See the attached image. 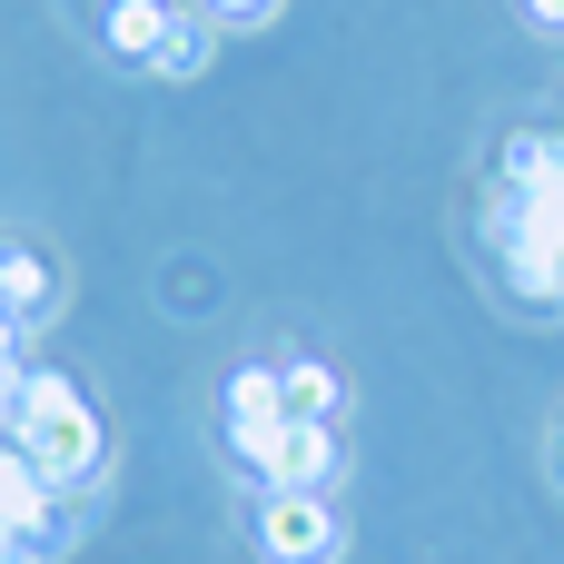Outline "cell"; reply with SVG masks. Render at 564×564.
I'll use <instances>...</instances> for the list:
<instances>
[{"instance_id":"52a82bcc","label":"cell","mask_w":564,"mask_h":564,"mask_svg":"<svg viewBox=\"0 0 564 564\" xmlns=\"http://www.w3.org/2000/svg\"><path fill=\"white\" fill-rule=\"evenodd\" d=\"M278 387H288V416H307V426H337V406H347V387H337L327 357H288Z\"/></svg>"},{"instance_id":"9c48e42d","label":"cell","mask_w":564,"mask_h":564,"mask_svg":"<svg viewBox=\"0 0 564 564\" xmlns=\"http://www.w3.org/2000/svg\"><path fill=\"white\" fill-rule=\"evenodd\" d=\"M248 416H288L278 367H238V377H228V426H248Z\"/></svg>"},{"instance_id":"3957f363","label":"cell","mask_w":564,"mask_h":564,"mask_svg":"<svg viewBox=\"0 0 564 564\" xmlns=\"http://www.w3.org/2000/svg\"><path fill=\"white\" fill-rule=\"evenodd\" d=\"M248 535H258V555H268V564H337V545H347L337 506L307 496V486H258Z\"/></svg>"},{"instance_id":"5b68a950","label":"cell","mask_w":564,"mask_h":564,"mask_svg":"<svg viewBox=\"0 0 564 564\" xmlns=\"http://www.w3.org/2000/svg\"><path fill=\"white\" fill-rule=\"evenodd\" d=\"M50 307H59V268H50L40 248L0 238V317H10V327H40Z\"/></svg>"},{"instance_id":"7a4b0ae2","label":"cell","mask_w":564,"mask_h":564,"mask_svg":"<svg viewBox=\"0 0 564 564\" xmlns=\"http://www.w3.org/2000/svg\"><path fill=\"white\" fill-rule=\"evenodd\" d=\"M208 10L198 0H99V50L159 79H198L208 69Z\"/></svg>"},{"instance_id":"8fae6325","label":"cell","mask_w":564,"mask_h":564,"mask_svg":"<svg viewBox=\"0 0 564 564\" xmlns=\"http://www.w3.org/2000/svg\"><path fill=\"white\" fill-rule=\"evenodd\" d=\"M525 30H545V40H564V0H525Z\"/></svg>"},{"instance_id":"7c38bea8","label":"cell","mask_w":564,"mask_h":564,"mask_svg":"<svg viewBox=\"0 0 564 564\" xmlns=\"http://www.w3.org/2000/svg\"><path fill=\"white\" fill-rule=\"evenodd\" d=\"M555 476H564V426H555Z\"/></svg>"},{"instance_id":"30bf717a","label":"cell","mask_w":564,"mask_h":564,"mask_svg":"<svg viewBox=\"0 0 564 564\" xmlns=\"http://www.w3.org/2000/svg\"><path fill=\"white\" fill-rule=\"evenodd\" d=\"M208 10V30H268L278 20V0H198Z\"/></svg>"},{"instance_id":"8992f818","label":"cell","mask_w":564,"mask_h":564,"mask_svg":"<svg viewBox=\"0 0 564 564\" xmlns=\"http://www.w3.org/2000/svg\"><path fill=\"white\" fill-rule=\"evenodd\" d=\"M496 188H516V198L564 188V129H506V149H496Z\"/></svg>"},{"instance_id":"277c9868","label":"cell","mask_w":564,"mask_h":564,"mask_svg":"<svg viewBox=\"0 0 564 564\" xmlns=\"http://www.w3.org/2000/svg\"><path fill=\"white\" fill-rule=\"evenodd\" d=\"M486 228H496V258H506V288H516L525 307H564V248H545L535 228H516V208H506V188H496V208H486Z\"/></svg>"},{"instance_id":"6da1fadb","label":"cell","mask_w":564,"mask_h":564,"mask_svg":"<svg viewBox=\"0 0 564 564\" xmlns=\"http://www.w3.org/2000/svg\"><path fill=\"white\" fill-rule=\"evenodd\" d=\"M50 486H99L109 476V426H99V406L79 397V377H59V367H30L20 377V406H10V426H0Z\"/></svg>"},{"instance_id":"ba28073f","label":"cell","mask_w":564,"mask_h":564,"mask_svg":"<svg viewBox=\"0 0 564 564\" xmlns=\"http://www.w3.org/2000/svg\"><path fill=\"white\" fill-rule=\"evenodd\" d=\"M337 476H347V446H337V426H307V416H297V446H288V476H278V486H307V496H327Z\"/></svg>"}]
</instances>
